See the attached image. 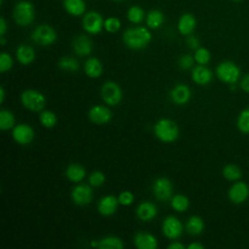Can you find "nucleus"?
<instances>
[{
    "label": "nucleus",
    "instance_id": "c85d7f7f",
    "mask_svg": "<svg viewBox=\"0 0 249 249\" xmlns=\"http://www.w3.org/2000/svg\"><path fill=\"white\" fill-rule=\"evenodd\" d=\"M99 249H123V240L117 236H107L98 240Z\"/></svg>",
    "mask_w": 249,
    "mask_h": 249
},
{
    "label": "nucleus",
    "instance_id": "ddd939ff",
    "mask_svg": "<svg viewBox=\"0 0 249 249\" xmlns=\"http://www.w3.org/2000/svg\"><path fill=\"white\" fill-rule=\"evenodd\" d=\"M71 198L77 205H87L92 199V190L86 184L78 185L71 192Z\"/></svg>",
    "mask_w": 249,
    "mask_h": 249
},
{
    "label": "nucleus",
    "instance_id": "0eeeda50",
    "mask_svg": "<svg viewBox=\"0 0 249 249\" xmlns=\"http://www.w3.org/2000/svg\"><path fill=\"white\" fill-rule=\"evenodd\" d=\"M102 99L110 106L119 104L123 98V92L120 86L112 81H108L103 84L101 88Z\"/></svg>",
    "mask_w": 249,
    "mask_h": 249
},
{
    "label": "nucleus",
    "instance_id": "9d476101",
    "mask_svg": "<svg viewBox=\"0 0 249 249\" xmlns=\"http://www.w3.org/2000/svg\"><path fill=\"white\" fill-rule=\"evenodd\" d=\"M161 230L167 238L176 239L182 234L183 225L176 217L167 216L162 222Z\"/></svg>",
    "mask_w": 249,
    "mask_h": 249
},
{
    "label": "nucleus",
    "instance_id": "6ab92c4d",
    "mask_svg": "<svg viewBox=\"0 0 249 249\" xmlns=\"http://www.w3.org/2000/svg\"><path fill=\"white\" fill-rule=\"evenodd\" d=\"M212 71L205 65L198 64L192 70V79L196 84L199 86H205L209 84L212 81Z\"/></svg>",
    "mask_w": 249,
    "mask_h": 249
},
{
    "label": "nucleus",
    "instance_id": "8fccbe9b",
    "mask_svg": "<svg viewBox=\"0 0 249 249\" xmlns=\"http://www.w3.org/2000/svg\"><path fill=\"white\" fill-rule=\"evenodd\" d=\"M0 44H1L2 46H4V45L6 44V40H5L4 36H1V38H0Z\"/></svg>",
    "mask_w": 249,
    "mask_h": 249
},
{
    "label": "nucleus",
    "instance_id": "f704fd0d",
    "mask_svg": "<svg viewBox=\"0 0 249 249\" xmlns=\"http://www.w3.org/2000/svg\"><path fill=\"white\" fill-rule=\"evenodd\" d=\"M40 123L42 124L43 126L47 127V128H51L53 127L56 124V116L53 112L49 111V110H45L40 114Z\"/></svg>",
    "mask_w": 249,
    "mask_h": 249
},
{
    "label": "nucleus",
    "instance_id": "e433bc0d",
    "mask_svg": "<svg viewBox=\"0 0 249 249\" xmlns=\"http://www.w3.org/2000/svg\"><path fill=\"white\" fill-rule=\"evenodd\" d=\"M121 21L118 18L110 17L104 20V28L109 33H115L121 28Z\"/></svg>",
    "mask_w": 249,
    "mask_h": 249
},
{
    "label": "nucleus",
    "instance_id": "7c9ffc66",
    "mask_svg": "<svg viewBox=\"0 0 249 249\" xmlns=\"http://www.w3.org/2000/svg\"><path fill=\"white\" fill-rule=\"evenodd\" d=\"M171 207L177 212H184L189 208V198L184 195H175L171 198Z\"/></svg>",
    "mask_w": 249,
    "mask_h": 249
},
{
    "label": "nucleus",
    "instance_id": "c756f323",
    "mask_svg": "<svg viewBox=\"0 0 249 249\" xmlns=\"http://www.w3.org/2000/svg\"><path fill=\"white\" fill-rule=\"evenodd\" d=\"M16 119L14 114L9 110H1L0 112V128L2 130H8L15 126Z\"/></svg>",
    "mask_w": 249,
    "mask_h": 249
},
{
    "label": "nucleus",
    "instance_id": "2f4dec72",
    "mask_svg": "<svg viewBox=\"0 0 249 249\" xmlns=\"http://www.w3.org/2000/svg\"><path fill=\"white\" fill-rule=\"evenodd\" d=\"M236 126L238 130L243 134H249V107L243 109L236 121Z\"/></svg>",
    "mask_w": 249,
    "mask_h": 249
},
{
    "label": "nucleus",
    "instance_id": "39448f33",
    "mask_svg": "<svg viewBox=\"0 0 249 249\" xmlns=\"http://www.w3.org/2000/svg\"><path fill=\"white\" fill-rule=\"evenodd\" d=\"M20 101L26 109L32 112L42 111L46 105L45 96L35 89L24 90L20 95Z\"/></svg>",
    "mask_w": 249,
    "mask_h": 249
},
{
    "label": "nucleus",
    "instance_id": "f8f14e48",
    "mask_svg": "<svg viewBox=\"0 0 249 249\" xmlns=\"http://www.w3.org/2000/svg\"><path fill=\"white\" fill-rule=\"evenodd\" d=\"M12 135L14 140L20 145H27L34 138V130L27 124H18L13 127Z\"/></svg>",
    "mask_w": 249,
    "mask_h": 249
},
{
    "label": "nucleus",
    "instance_id": "de8ad7c7",
    "mask_svg": "<svg viewBox=\"0 0 249 249\" xmlns=\"http://www.w3.org/2000/svg\"><path fill=\"white\" fill-rule=\"evenodd\" d=\"M4 98H5V90H4L3 86H1V88H0V103L4 102Z\"/></svg>",
    "mask_w": 249,
    "mask_h": 249
},
{
    "label": "nucleus",
    "instance_id": "f257e3e1",
    "mask_svg": "<svg viewBox=\"0 0 249 249\" xmlns=\"http://www.w3.org/2000/svg\"><path fill=\"white\" fill-rule=\"evenodd\" d=\"M152 39V34L148 28L137 26L126 29L123 34L124 45L132 50H140L145 48Z\"/></svg>",
    "mask_w": 249,
    "mask_h": 249
},
{
    "label": "nucleus",
    "instance_id": "79ce46f5",
    "mask_svg": "<svg viewBox=\"0 0 249 249\" xmlns=\"http://www.w3.org/2000/svg\"><path fill=\"white\" fill-rule=\"evenodd\" d=\"M186 42H187V45L189 46V48L192 50H196L197 48H199V40L197 39V37H196L194 35H188Z\"/></svg>",
    "mask_w": 249,
    "mask_h": 249
},
{
    "label": "nucleus",
    "instance_id": "9b49d317",
    "mask_svg": "<svg viewBox=\"0 0 249 249\" xmlns=\"http://www.w3.org/2000/svg\"><path fill=\"white\" fill-rule=\"evenodd\" d=\"M172 183L166 177H159L153 184V193L160 200H167L172 195Z\"/></svg>",
    "mask_w": 249,
    "mask_h": 249
},
{
    "label": "nucleus",
    "instance_id": "a19ab883",
    "mask_svg": "<svg viewBox=\"0 0 249 249\" xmlns=\"http://www.w3.org/2000/svg\"><path fill=\"white\" fill-rule=\"evenodd\" d=\"M195 61V57L191 54H184L179 59V66L184 70H188L193 67Z\"/></svg>",
    "mask_w": 249,
    "mask_h": 249
},
{
    "label": "nucleus",
    "instance_id": "603ef678",
    "mask_svg": "<svg viewBox=\"0 0 249 249\" xmlns=\"http://www.w3.org/2000/svg\"><path fill=\"white\" fill-rule=\"evenodd\" d=\"M114 1H123V0H114Z\"/></svg>",
    "mask_w": 249,
    "mask_h": 249
},
{
    "label": "nucleus",
    "instance_id": "a18cd8bd",
    "mask_svg": "<svg viewBox=\"0 0 249 249\" xmlns=\"http://www.w3.org/2000/svg\"><path fill=\"white\" fill-rule=\"evenodd\" d=\"M167 248H168V249H184L185 246H184L182 243L175 241V242L170 243V244L167 246Z\"/></svg>",
    "mask_w": 249,
    "mask_h": 249
},
{
    "label": "nucleus",
    "instance_id": "a878e982",
    "mask_svg": "<svg viewBox=\"0 0 249 249\" xmlns=\"http://www.w3.org/2000/svg\"><path fill=\"white\" fill-rule=\"evenodd\" d=\"M186 229L191 235H198L204 230V222L199 216L193 215L188 219Z\"/></svg>",
    "mask_w": 249,
    "mask_h": 249
},
{
    "label": "nucleus",
    "instance_id": "72a5a7b5",
    "mask_svg": "<svg viewBox=\"0 0 249 249\" xmlns=\"http://www.w3.org/2000/svg\"><path fill=\"white\" fill-rule=\"evenodd\" d=\"M144 11L142 8H140L139 6H131L128 10H127V19L132 22V23H139L143 20L144 18Z\"/></svg>",
    "mask_w": 249,
    "mask_h": 249
},
{
    "label": "nucleus",
    "instance_id": "473e14b6",
    "mask_svg": "<svg viewBox=\"0 0 249 249\" xmlns=\"http://www.w3.org/2000/svg\"><path fill=\"white\" fill-rule=\"evenodd\" d=\"M58 66L60 69L67 72H75L79 68V63L74 57L64 56L61 57L58 61Z\"/></svg>",
    "mask_w": 249,
    "mask_h": 249
},
{
    "label": "nucleus",
    "instance_id": "58836bf2",
    "mask_svg": "<svg viewBox=\"0 0 249 249\" xmlns=\"http://www.w3.org/2000/svg\"><path fill=\"white\" fill-rule=\"evenodd\" d=\"M104 181H105L104 174L98 170L93 171L89 177V182L91 187H99L104 183Z\"/></svg>",
    "mask_w": 249,
    "mask_h": 249
},
{
    "label": "nucleus",
    "instance_id": "423d86ee",
    "mask_svg": "<svg viewBox=\"0 0 249 249\" xmlns=\"http://www.w3.org/2000/svg\"><path fill=\"white\" fill-rule=\"evenodd\" d=\"M31 39L40 46H50L55 42L56 33L51 25L41 24L32 31Z\"/></svg>",
    "mask_w": 249,
    "mask_h": 249
},
{
    "label": "nucleus",
    "instance_id": "3c124183",
    "mask_svg": "<svg viewBox=\"0 0 249 249\" xmlns=\"http://www.w3.org/2000/svg\"><path fill=\"white\" fill-rule=\"evenodd\" d=\"M231 1H234V2H238V1H241V0H231Z\"/></svg>",
    "mask_w": 249,
    "mask_h": 249
},
{
    "label": "nucleus",
    "instance_id": "f3484780",
    "mask_svg": "<svg viewBox=\"0 0 249 249\" xmlns=\"http://www.w3.org/2000/svg\"><path fill=\"white\" fill-rule=\"evenodd\" d=\"M72 45H73L74 53L80 56L89 55L92 50L91 40L84 34H81L75 37Z\"/></svg>",
    "mask_w": 249,
    "mask_h": 249
},
{
    "label": "nucleus",
    "instance_id": "5701e85b",
    "mask_svg": "<svg viewBox=\"0 0 249 249\" xmlns=\"http://www.w3.org/2000/svg\"><path fill=\"white\" fill-rule=\"evenodd\" d=\"M63 7L69 15L74 17L84 15L87 9L84 0H63Z\"/></svg>",
    "mask_w": 249,
    "mask_h": 249
},
{
    "label": "nucleus",
    "instance_id": "20e7f679",
    "mask_svg": "<svg viewBox=\"0 0 249 249\" xmlns=\"http://www.w3.org/2000/svg\"><path fill=\"white\" fill-rule=\"evenodd\" d=\"M216 75L223 83L234 85L240 78V68L232 61H222L216 67Z\"/></svg>",
    "mask_w": 249,
    "mask_h": 249
},
{
    "label": "nucleus",
    "instance_id": "4468645a",
    "mask_svg": "<svg viewBox=\"0 0 249 249\" xmlns=\"http://www.w3.org/2000/svg\"><path fill=\"white\" fill-rule=\"evenodd\" d=\"M89 118L93 124H104L110 122L112 113L107 107L103 105H95L89 109Z\"/></svg>",
    "mask_w": 249,
    "mask_h": 249
},
{
    "label": "nucleus",
    "instance_id": "2eb2a0df",
    "mask_svg": "<svg viewBox=\"0 0 249 249\" xmlns=\"http://www.w3.org/2000/svg\"><path fill=\"white\" fill-rule=\"evenodd\" d=\"M119 199L112 195H108L100 198L97 204L98 212L103 216H110L114 214L118 208Z\"/></svg>",
    "mask_w": 249,
    "mask_h": 249
},
{
    "label": "nucleus",
    "instance_id": "ea45409f",
    "mask_svg": "<svg viewBox=\"0 0 249 249\" xmlns=\"http://www.w3.org/2000/svg\"><path fill=\"white\" fill-rule=\"evenodd\" d=\"M118 199H119V203L122 204V205H124V206H127V205H130L133 200H134V196L131 192L129 191H124L122 192L119 196H118Z\"/></svg>",
    "mask_w": 249,
    "mask_h": 249
},
{
    "label": "nucleus",
    "instance_id": "c9c22d12",
    "mask_svg": "<svg viewBox=\"0 0 249 249\" xmlns=\"http://www.w3.org/2000/svg\"><path fill=\"white\" fill-rule=\"evenodd\" d=\"M195 60L200 65H206L211 58V53L206 48H197L195 52Z\"/></svg>",
    "mask_w": 249,
    "mask_h": 249
},
{
    "label": "nucleus",
    "instance_id": "49530a36",
    "mask_svg": "<svg viewBox=\"0 0 249 249\" xmlns=\"http://www.w3.org/2000/svg\"><path fill=\"white\" fill-rule=\"evenodd\" d=\"M204 246L199 242H193L188 246V249H203Z\"/></svg>",
    "mask_w": 249,
    "mask_h": 249
},
{
    "label": "nucleus",
    "instance_id": "cd10ccee",
    "mask_svg": "<svg viewBox=\"0 0 249 249\" xmlns=\"http://www.w3.org/2000/svg\"><path fill=\"white\" fill-rule=\"evenodd\" d=\"M164 21V16L160 10H151L146 17V23L152 29L159 28Z\"/></svg>",
    "mask_w": 249,
    "mask_h": 249
},
{
    "label": "nucleus",
    "instance_id": "393cba45",
    "mask_svg": "<svg viewBox=\"0 0 249 249\" xmlns=\"http://www.w3.org/2000/svg\"><path fill=\"white\" fill-rule=\"evenodd\" d=\"M66 177L72 182H80L86 176V169L78 163H71L65 170Z\"/></svg>",
    "mask_w": 249,
    "mask_h": 249
},
{
    "label": "nucleus",
    "instance_id": "37998d69",
    "mask_svg": "<svg viewBox=\"0 0 249 249\" xmlns=\"http://www.w3.org/2000/svg\"><path fill=\"white\" fill-rule=\"evenodd\" d=\"M239 87H240V89H241L243 91L249 93V73L246 74V75H244V76L241 78L240 83H239Z\"/></svg>",
    "mask_w": 249,
    "mask_h": 249
},
{
    "label": "nucleus",
    "instance_id": "412c9836",
    "mask_svg": "<svg viewBox=\"0 0 249 249\" xmlns=\"http://www.w3.org/2000/svg\"><path fill=\"white\" fill-rule=\"evenodd\" d=\"M196 25V18L189 13L182 15L178 20L177 28L182 35H191Z\"/></svg>",
    "mask_w": 249,
    "mask_h": 249
},
{
    "label": "nucleus",
    "instance_id": "dca6fc26",
    "mask_svg": "<svg viewBox=\"0 0 249 249\" xmlns=\"http://www.w3.org/2000/svg\"><path fill=\"white\" fill-rule=\"evenodd\" d=\"M134 245L138 249H156L158 247V240L150 232L139 231L134 236Z\"/></svg>",
    "mask_w": 249,
    "mask_h": 249
},
{
    "label": "nucleus",
    "instance_id": "bb28decb",
    "mask_svg": "<svg viewBox=\"0 0 249 249\" xmlns=\"http://www.w3.org/2000/svg\"><path fill=\"white\" fill-rule=\"evenodd\" d=\"M223 177L231 182L238 181L242 177V171L239 166L234 163H228L223 167Z\"/></svg>",
    "mask_w": 249,
    "mask_h": 249
},
{
    "label": "nucleus",
    "instance_id": "6e6552de",
    "mask_svg": "<svg viewBox=\"0 0 249 249\" xmlns=\"http://www.w3.org/2000/svg\"><path fill=\"white\" fill-rule=\"evenodd\" d=\"M83 28L89 34H98L104 27L102 16L96 11H90L85 14L82 20Z\"/></svg>",
    "mask_w": 249,
    "mask_h": 249
},
{
    "label": "nucleus",
    "instance_id": "f03ea898",
    "mask_svg": "<svg viewBox=\"0 0 249 249\" xmlns=\"http://www.w3.org/2000/svg\"><path fill=\"white\" fill-rule=\"evenodd\" d=\"M155 135L162 142H174L179 136V127L175 122L169 119L159 120L154 126Z\"/></svg>",
    "mask_w": 249,
    "mask_h": 249
},
{
    "label": "nucleus",
    "instance_id": "a211bd4d",
    "mask_svg": "<svg viewBox=\"0 0 249 249\" xmlns=\"http://www.w3.org/2000/svg\"><path fill=\"white\" fill-rule=\"evenodd\" d=\"M172 101L178 105H184L191 98V89L187 85L178 84L170 91Z\"/></svg>",
    "mask_w": 249,
    "mask_h": 249
},
{
    "label": "nucleus",
    "instance_id": "aec40b11",
    "mask_svg": "<svg viewBox=\"0 0 249 249\" xmlns=\"http://www.w3.org/2000/svg\"><path fill=\"white\" fill-rule=\"evenodd\" d=\"M157 213V206L150 201H143L136 208L137 217L144 222L153 220L156 217Z\"/></svg>",
    "mask_w": 249,
    "mask_h": 249
},
{
    "label": "nucleus",
    "instance_id": "4be33fe9",
    "mask_svg": "<svg viewBox=\"0 0 249 249\" xmlns=\"http://www.w3.org/2000/svg\"><path fill=\"white\" fill-rule=\"evenodd\" d=\"M17 59L20 64H30L35 58V52L33 48L28 45H20L18 47L16 52Z\"/></svg>",
    "mask_w": 249,
    "mask_h": 249
},
{
    "label": "nucleus",
    "instance_id": "1a4fd4ad",
    "mask_svg": "<svg viewBox=\"0 0 249 249\" xmlns=\"http://www.w3.org/2000/svg\"><path fill=\"white\" fill-rule=\"evenodd\" d=\"M228 197L233 204H242L249 197V186L243 181H235L228 191Z\"/></svg>",
    "mask_w": 249,
    "mask_h": 249
},
{
    "label": "nucleus",
    "instance_id": "c03bdc74",
    "mask_svg": "<svg viewBox=\"0 0 249 249\" xmlns=\"http://www.w3.org/2000/svg\"><path fill=\"white\" fill-rule=\"evenodd\" d=\"M7 31V23L3 17L0 18V36H4Z\"/></svg>",
    "mask_w": 249,
    "mask_h": 249
},
{
    "label": "nucleus",
    "instance_id": "4c0bfd02",
    "mask_svg": "<svg viewBox=\"0 0 249 249\" xmlns=\"http://www.w3.org/2000/svg\"><path fill=\"white\" fill-rule=\"evenodd\" d=\"M13 66V58L7 53H0V72L5 73L9 71Z\"/></svg>",
    "mask_w": 249,
    "mask_h": 249
},
{
    "label": "nucleus",
    "instance_id": "7ed1b4c3",
    "mask_svg": "<svg viewBox=\"0 0 249 249\" xmlns=\"http://www.w3.org/2000/svg\"><path fill=\"white\" fill-rule=\"evenodd\" d=\"M13 18L20 26H27L31 24L35 18L33 4L26 0L18 1L13 9Z\"/></svg>",
    "mask_w": 249,
    "mask_h": 249
},
{
    "label": "nucleus",
    "instance_id": "09e8293b",
    "mask_svg": "<svg viewBox=\"0 0 249 249\" xmlns=\"http://www.w3.org/2000/svg\"><path fill=\"white\" fill-rule=\"evenodd\" d=\"M90 246L97 248V247H98V240H92V241L90 242Z\"/></svg>",
    "mask_w": 249,
    "mask_h": 249
},
{
    "label": "nucleus",
    "instance_id": "b1692460",
    "mask_svg": "<svg viewBox=\"0 0 249 249\" xmlns=\"http://www.w3.org/2000/svg\"><path fill=\"white\" fill-rule=\"evenodd\" d=\"M85 73L90 78H98L103 71L102 63L96 57H89L84 66Z\"/></svg>",
    "mask_w": 249,
    "mask_h": 249
}]
</instances>
